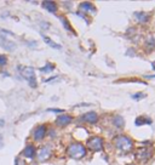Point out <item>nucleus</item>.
Segmentation results:
<instances>
[{"instance_id": "f257e3e1", "label": "nucleus", "mask_w": 155, "mask_h": 165, "mask_svg": "<svg viewBox=\"0 0 155 165\" xmlns=\"http://www.w3.org/2000/svg\"><path fill=\"white\" fill-rule=\"evenodd\" d=\"M67 152H68V154H69V157H72L73 159H81V158H84L86 155L85 146L79 142L72 143L69 147H68Z\"/></svg>"}, {"instance_id": "f03ea898", "label": "nucleus", "mask_w": 155, "mask_h": 165, "mask_svg": "<svg viewBox=\"0 0 155 165\" xmlns=\"http://www.w3.org/2000/svg\"><path fill=\"white\" fill-rule=\"evenodd\" d=\"M114 144L117 149H120L122 152H130L132 151L133 148V142L132 140L127 137V136H124V135H120V136H116L114 138Z\"/></svg>"}, {"instance_id": "7ed1b4c3", "label": "nucleus", "mask_w": 155, "mask_h": 165, "mask_svg": "<svg viewBox=\"0 0 155 165\" xmlns=\"http://www.w3.org/2000/svg\"><path fill=\"white\" fill-rule=\"evenodd\" d=\"M21 74L22 77L28 80L29 85L32 87L36 86V79H35V72H34V68L32 67H22L21 68Z\"/></svg>"}, {"instance_id": "20e7f679", "label": "nucleus", "mask_w": 155, "mask_h": 165, "mask_svg": "<svg viewBox=\"0 0 155 165\" xmlns=\"http://www.w3.org/2000/svg\"><path fill=\"white\" fill-rule=\"evenodd\" d=\"M87 147L91 151H95V152H100L103 149V140L98 136H94L87 140Z\"/></svg>"}, {"instance_id": "39448f33", "label": "nucleus", "mask_w": 155, "mask_h": 165, "mask_svg": "<svg viewBox=\"0 0 155 165\" xmlns=\"http://www.w3.org/2000/svg\"><path fill=\"white\" fill-rule=\"evenodd\" d=\"M150 157H152V152H150V149H148V148H142V149H139L137 152V153H136V159L139 160L141 163L147 162Z\"/></svg>"}, {"instance_id": "423d86ee", "label": "nucleus", "mask_w": 155, "mask_h": 165, "mask_svg": "<svg viewBox=\"0 0 155 165\" xmlns=\"http://www.w3.org/2000/svg\"><path fill=\"white\" fill-rule=\"evenodd\" d=\"M50 157H51V148L47 147V146L42 147V148L38 152V159H39V162H45V160H47Z\"/></svg>"}, {"instance_id": "0eeeda50", "label": "nucleus", "mask_w": 155, "mask_h": 165, "mask_svg": "<svg viewBox=\"0 0 155 165\" xmlns=\"http://www.w3.org/2000/svg\"><path fill=\"white\" fill-rule=\"evenodd\" d=\"M45 135H46V126L45 125H39L38 128L34 130V134H33V136H34V138L36 140V141L42 140L45 137Z\"/></svg>"}, {"instance_id": "6e6552de", "label": "nucleus", "mask_w": 155, "mask_h": 165, "mask_svg": "<svg viewBox=\"0 0 155 165\" xmlns=\"http://www.w3.org/2000/svg\"><path fill=\"white\" fill-rule=\"evenodd\" d=\"M73 118L70 116H67V114H62V116H59L57 119H56V124H57L58 126H66L68 124L72 123Z\"/></svg>"}, {"instance_id": "1a4fd4ad", "label": "nucleus", "mask_w": 155, "mask_h": 165, "mask_svg": "<svg viewBox=\"0 0 155 165\" xmlns=\"http://www.w3.org/2000/svg\"><path fill=\"white\" fill-rule=\"evenodd\" d=\"M83 119L85 120V122L90 123V124H96L97 120H98V116H97L96 112H89L83 117Z\"/></svg>"}, {"instance_id": "9d476101", "label": "nucleus", "mask_w": 155, "mask_h": 165, "mask_svg": "<svg viewBox=\"0 0 155 165\" xmlns=\"http://www.w3.org/2000/svg\"><path fill=\"white\" fill-rule=\"evenodd\" d=\"M35 154V148H34V146L32 144H28L26 148H24L23 151V155L26 157V158H33Z\"/></svg>"}, {"instance_id": "9b49d317", "label": "nucleus", "mask_w": 155, "mask_h": 165, "mask_svg": "<svg viewBox=\"0 0 155 165\" xmlns=\"http://www.w3.org/2000/svg\"><path fill=\"white\" fill-rule=\"evenodd\" d=\"M42 6H44L48 12H56L57 11V5H56L53 1H44L42 3Z\"/></svg>"}, {"instance_id": "f8f14e48", "label": "nucleus", "mask_w": 155, "mask_h": 165, "mask_svg": "<svg viewBox=\"0 0 155 165\" xmlns=\"http://www.w3.org/2000/svg\"><path fill=\"white\" fill-rule=\"evenodd\" d=\"M135 16H136V18H137V20H138L139 22H142V23L149 21V15L145 14V12H137V14H135Z\"/></svg>"}, {"instance_id": "ddd939ff", "label": "nucleus", "mask_w": 155, "mask_h": 165, "mask_svg": "<svg viewBox=\"0 0 155 165\" xmlns=\"http://www.w3.org/2000/svg\"><path fill=\"white\" fill-rule=\"evenodd\" d=\"M152 123H153V122H152V119L145 118V117H138L137 119L135 120V124H136V125H143V124L150 125Z\"/></svg>"}, {"instance_id": "4468645a", "label": "nucleus", "mask_w": 155, "mask_h": 165, "mask_svg": "<svg viewBox=\"0 0 155 165\" xmlns=\"http://www.w3.org/2000/svg\"><path fill=\"white\" fill-rule=\"evenodd\" d=\"M113 124L116 126V128H122L124 126V118L121 116H115L113 118Z\"/></svg>"}, {"instance_id": "2eb2a0df", "label": "nucleus", "mask_w": 155, "mask_h": 165, "mask_svg": "<svg viewBox=\"0 0 155 165\" xmlns=\"http://www.w3.org/2000/svg\"><path fill=\"white\" fill-rule=\"evenodd\" d=\"M80 9L81 10H85V11H92V12H95L96 11V8L92 4L90 3H83V4H80Z\"/></svg>"}, {"instance_id": "dca6fc26", "label": "nucleus", "mask_w": 155, "mask_h": 165, "mask_svg": "<svg viewBox=\"0 0 155 165\" xmlns=\"http://www.w3.org/2000/svg\"><path fill=\"white\" fill-rule=\"evenodd\" d=\"M44 40H45V43H47L48 45H50L51 47H53V49H61V46L58 45V44H56V43H53L50 38H47V36H44Z\"/></svg>"}, {"instance_id": "f3484780", "label": "nucleus", "mask_w": 155, "mask_h": 165, "mask_svg": "<svg viewBox=\"0 0 155 165\" xmlns=\"http://www.w3.org/2000/svg\"><path fill=\"white\" fill-rule=\"evenodd\" d=\"M53 68H55L53 65H51V63H47V65H46L44 68H41L40 71H41V72H51V71H53Z\"/></svg>"}, {"instance_id": "a211bd4d", "label": "nucleus", "mask_w": 155, "mask_h": 165, "mask_svg": "<svg viewBox=\"0 0 155 165\" xmlns=\"http://www.w3.org/2000/svg\"><path fill=\"white\" fill-rule=\"evenodd\" d=\"M6 63H8V58H6V56H4V55H0V67L5 66Z\"/></svg>"}, {"instance_id": "6ab92c4d", "label": "nucleus", "mask_w": 155, "mask_h": 165, "mask_svg": "<svg viewBox=\"0 0 155 165\" xmlns=\"http://www.w3.org/2000/svg\"><path fill=\"white\" fill-rule=\"evenodd\" d=\"M144 96H145L144 94L138 92V94H136V95H132V98H135V100H141V98H143Z\"/></svg>"}, {"instance_id": "aec40b11", "label": "nucleus", "mask_w": 155, "mask_h": 165, "mask_svg": "<svg viewBox=\"0 0 155 165\" xmlns=\"http://www.w3.org/2000/svg\"><path fill=\"white\" fill-rule=\"evenodd\" d=\"M61 21L63 22V24H64V28H66V29L70 30V26H69V23L67 22V20H66V18H61Z\"/></svg>"}, {"instance_id": "412c9836", "label": "nucleus", "mask_w": 155, "mask_h": 165, "mask_svg": "<svg viewBox=\"0 0 155 165\" xmlns=\"http://www.w3.org/2000/svg\"><path fill=\"white\" fill-rule=\"evenodd\" d=\"M16 165H26L22 160H20V159H16Z\"/></svg>"}, {"instance_id": "4be33fe9", "label": "nucleus", "mask_w": 155, "mask_h": 165, "mask_svg": "<svg viewBox=\"0 0 155 165\" xmlns=\"http://www.w3.org/2000/svg\"><path fill=\"white\" fill-rule=\"evenodd\" d=\"M50 112H59V113H62L63 112V109H48Z\"/></svg>"}, {"instance_id": "5701e85b", "label": "nucleus", "mask_w": 155, "mask_h": 165, "mask_svg": "<svg viewBox=\"0 0 155 165\" xmlns=\"http://www.w3.org/2000/svg\"><path fill=\"white\" fill-rule=\"evenodd\" d=\"M1 146H3V136L0 135V147H1Z\"/></svg>"}, {"instance_id": "b1692460", "label": "nucleus", "mask_w": 155, "mask_h": 165, "mask_svg": "<svg viewBox=\"0 0 155 165\" xmlns=\"http://www.w3.org/2000/svg\"><path fill=\"white\" fill-rule=\"evenodd\" d=\"M152 67H153V69H154V71H155V61L152 63Z\"/></svg>"}, {"instance_id": "393cba45", "label": "nucleus", "mask_w": 155, "mask_h": 165, "mask_svg": "<svg viewBox=\"0 0 155 165\" xmlns=\"http://www.w3.org/2000/svg\"><path fill=\"white\" fill-rule=\"evenodd\" d=\"M127 165H135V164H127Z\"/></svg>"}]
</instances>
